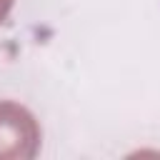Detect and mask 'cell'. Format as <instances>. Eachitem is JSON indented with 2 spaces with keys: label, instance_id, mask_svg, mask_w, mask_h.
Returning <instances> with one entry per match:
<instances>
[{
  "label": "cell",
  "instance_id": "cell-1",
  "mask_svg": "<svg viewBox=\"0 0 160 160\" xmlns=\"http://www.w3.org/2000/svg\"><path fill=\"white\" fill-rule=\"evenodd\" d=\"M40 150L35 115L12 100H0V160H32Z\"/></svg>",
  "mask_w": 160,
  "mask_h": 160
},
{
  "label": "cell",
  "instance_id": "cell-2",
  "mask_svg": "<svg viewBox=\"0 0 160 160\" xmlns=\"http://www.w3.org/2000/svg\"><path fill=\"white\" fill-rule=\"evenodd\" d=\"M12 2H15V0H0V22H2V20L8 18V12L12 10Z\"/></svg>",
  "mask_w": 160,
  "mask_h": 160
}]
</instances>
